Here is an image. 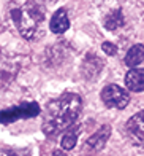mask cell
<instances>
[{"label":"cell","instance_id":"1","mask_svg":"<svg viewBox=\"0 0 144 156\" xmlns=\"http://www.w3.org/2000/svg\"><path fill=\"white\" fill-rule=\"evenodd\" d=\"M82 108V99L79 94L65 93L51 101L45 108L43 132L48 137H54L76 123Z\"/></svg>","mask_w":144,"mask_h":156},{"label":"cell","instance_id":"2","mask_svg":"<svg viewBox=\"0 0 144 156\" xmlns=\"http://www.w3.org/2000/svg\"><path fill=\"white\" fill-rule=\"evenodd\" d=\"M11 19L21 37L32 40L38 32V26L45 19V8L35 0H27L11 10Z\"/></svg>","mask_w":144,"mask_h":156},{"label":"cell","instance_id":"3","mask_svg":"<svg viewBox=\"0 0 144 156\" xmlns=\"http://www.w3.org/2000/svg\"><path fill=\"white\" fill-rule=\"evenodd\" d=\"M22 56H11L0 53V89H6L16 80L21 67H22Z\"/></svg>","mask_w":144,"mask_h":156},{"label":"cell","instance_id":"4","mask_svg":"<svg viewBox=\"0 0 144 156\" xmlns=\"http://www.w3.org/2000/svg\"><path fill=\"white\" fill-rule=\"evenodd\" d=\"M40 113H41V108L37 102H25V104L16 105V107H11V108L0 110V123L8 126L14 121H19V119L35 118Z\"/></svg>","mask_w":144,"mask_h":156},{"label":"cell","instance_id":"5","mask_svg":"<svg viewBox=\"0 0 144 156\" xmlns=\"http://www.w3.org/2000/svg\"><path fill=\"white\" fill-rule=\"evenodd\" d=\"M103 104L106 105L108 108H117V110H122L125 108L128 102H130V96H128V91L120 88L119 84H108V86L103 88L102 94Z\"/></svg>","mask_w":144,"mask_h":156},{"label":"cell","instance_id":"6","mask_svg":"<svg viewBox=\"0 0 144 156\" xmlns=\"http://www.w3.org/2000/svg\"><path fill=\"white\" fill-rule=\"evenodd\" d=\"M103 61L95 54H87L85 59L82 61V75L87 78V80H95V78L100 75L103 69Z\"/></svg>","mask_w":144,"mask_h":156},{"label":"cell","instance_id":"7","mask_svg":"<svg viewBox=\"0 0 144 156\" xmlns=\"http://www.w3.org/2000/svg\"><path fill=\"white\" fill-rule=\"evenodd\" d=\"M49 29L57 35L65 34L70 29V18H68L67 8H59L54 13L51 18V23H49Z\"/></svg>","mask_w":144,"mask_h":156},{"label":"cell","instance_id":"8","mask_svg":"<svg viewBox=\"0 0 144 156\" xmlns=\"http://www.w3.org/2000/svg\"><path fill=\"white\" fill-rule=\"evenodd\" d=\"M125 86L128 88V91H133V93L144 91V69L133 67L132 70H128L125 75Z\"/></svg>","mask_w":144,"mask_h":156},{"label":"cell","instance_id":"9","mask_svg":"<svg viewBox=\"0 0 144 156\" xmlns=\"http://www.w3.org/2000/svg\"><path fill=\"white\" fill-rule=\"evenodd\" d=\"M127 131L130 132L136 140L144 142V110L138 112L136 115H133L128 119L127 121Z\"/></svg>","mask_w":144,"mask_h":156},{"label":"cell","instance_id":"10","mask_svg":"<svg viewBox=\"0 0 144 156\" xmlns=\"http://www.w3.org/2000/svg\"><path fill=\"white\" fill-rule=\"evenodd\" d=\"M109 136H111V126L105 124V126H102V127H100V129L87 140V145L92 148L93 151H100V150H102V148L106 145V142H108V139H109Z\"/></svg>","mask_w":144,"mask_h":156},{"label":"cell","instance_id":"11","mask_svg":"<svg viewBox=\"0 0 144 156\" xmlns=\"http://www.w3.org/2000/svg\"><path fill=\"white\" fill-rule=\"evenodd\" d=\"M103 26H105V29L111 30V32L119 30L120 27H124L125 26V18H124V15H122V10H119V8L117 10H111L105 16Z\"/></svg>","mask_w":144,"mask_h":156},{"label":"cell","instance_id":"12","mask_svg":"<svg viewBox=\"0 0 144 156\" xmlns=\"http://www.w3.org/2000/svg\"><path fill=\"white\" fill-rule=\"evenodd\" d=\"M141 64H144V45H133L125 54V66L133 69Z\"/></svg>","mask_w":144,"mask_h":156},{"label":"cell","instance_id":"13","mask_svg":"<svg viewBox=\"0 0 144 156\" xmlns=\"http://www.w3.org/2000/svg\"><path fill=\"white\" fill-rule=\"evenodd\" d=\"M79 127L76 124L73 126H70L68 129L63 131V136L60 139V147L63 148L65 151H70V150H73L75 145H76V140H78V136H79Z\"/></svg>","mask_w":144,"mask_h":156},{"label":"cell","instance_id":"14","mask_svg":"<svg viewBox=\"0 0 144 156\" xmlns=\"http://www.w3.org/2000/svg\"><path fill=\"white\" fill-rule=\"evenodd\" d=\"M102 49L108 56H116L117 54V46L114 43H111V41H105V43L102 45Z\"/></svg>","mask_w":144,"mask_h":156},{"label":"cell","instance_id":"15","mask_svg":"<svg viewBox=\"0 0 144 156\" xmlns=\"http://www.w3.org/2000/svg\"><path fill=\"white\" fill-rule=\"evenodd\" d=\"M0 156H21V154L14 153V151H3V153H0Z\"/></svg>","mask_w":144,"mask_h":156},{"label":"cell","instance_id":"16","mask_svg":"<svg viewBox=\"0 0 144 156\" xmlns=\"http://www.w3.org/2000/svg\"><path fill=\"white\" fill-rule=\"evenodd\" d=\"M52 2H55V0H52Z\"/></svg>","mask_w":144,"mask_h":156}]
</instances>
